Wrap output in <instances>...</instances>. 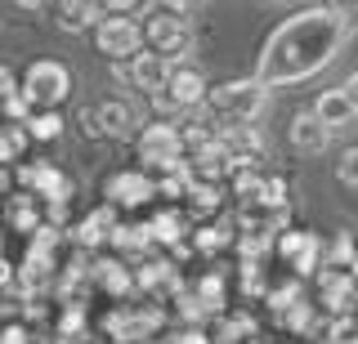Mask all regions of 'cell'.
I'll use <instances>...</instances> for the list:
<instances>
[{
  "label": "cell",
  "mask_w": 358,
  "mask_h": 344,
  "mask_svg": "<svg viewBox=\"0 0 358 344\" xmlns=\"http://www.w3.org/2000/svg\"><path fill=\"white\" fill-rule=\"evenodd\" d=\"M157 327H162V313H152V308H117V313L108 317V331H112V340H121V344L148 340Z\"/></svg>",
  "instance_id": "obj_15"
},
{
  "label": "cell",
  "mask_w": 358,
  "mask_h": 344,
  "mask_svg": "<svg viewBox=\"0 0 358 344\" xmlns=\"http://www.w3.org/2000/svg\"><path fill=\"white\" fill-rule=\"evenodd\" d=\"M0 344H31V331L22 322H9V327H0Z\"/></svg>",
  "instance_id": "obj_27"
},
{
  "label": "cell",
  "mask_w": 358,
  "mask_h": 344,
  "mask_svg": "<svg viewBox=\"0 0 358 344\" xmlns=\"http://www.w3.org/2000/svg\"><path fill=\"white\" fill-rule=\"evenodd\" d=\"M9 224L14 228H22V232H36L41 228V210H36V197H27V193H18L14 202H9Z\"/></svg>",
  "instance_id": "obj_22"
},
{
  "label": "cell",
  "mask_w": 358,
  "mask_h": 344,
  "mask_svg": "<svg viewBox=\"0 0 358 344\" xmlns=\"http://www.w3.org/2000/svg\"><path fill=\"white\" fill-rule=\"evenodd\" d=\"M27 130L22 126H0V161H18L22 148H27Z\"/></svg>",
  "instance_id": "obj_25"
},
{
  "label": "cell",
  "mask_w": 358,
  "mask_h": 344,
  "mask_svg": "<svg viewBox=\"0 0 358 344\" xmlns=\"http://www.w3.org/2000/svg\"><path fill=\"white\" fill-rule=\"evenodd\" d=\"M341 90H345V98H350V103H354V112H358V68H354L350 76H345V85H341Z\"/></svg>",
  "instance_id": "obj_29"
},
{
  "label": "cell",
  "mask_w": 358,
  "mask_h": 344,
  "mask_svg": "<svg viewBox=\"0 0 358 344\" xmlns=\"http://www.w3.org/2000/svg\"><path fill=\"white\" fill-rule=\"evenodd\" d=\"M18 184L27 188V197H36V202H50V206H63L67 197H72V184H67V174L59 165L50 161H22L18 165Z\"/></svg>",
  "instance_id": "obj_9"
},
{
  "label": "cell",
  "mask_w": 358,
  "mask_h": 344,
  "mask_svg": "<svg viewBox=\"0 0 358 344\" xmlns=\"http://www.w3.org/2000/svg\"><path fill=\"white\" fill-rule=\"evenodd\" d=\"M273 250L282 255V264L296 277H309L313 269L322 264V237L318 232H305V228H287L273 237Z\"/></svg>",
  "instance_id": "obj_8"
},
{
  "label": "cell",
  "mask_w": 358,
  "mask_h": 344,
  "mask_svg": "<svg viewBox=\"0 0 358 344\" xmlns=\"http://www.w3.org/2000/svg\"><path fill=\"white\" fill-rule=\"evenodd\" d=\"M143 50L157 54L166 63H184V54L193 50V27H188V5H152L143 9L139 23Z\"/></svg>",
  "instance_id": "obj_3"
},
{
  "label": "cell",
  "mask_w": 358,
  "mask_h": 344,
  "mask_svg": "<svg viewBox=\"0 0 358 344\" xmlns=\"http://www.w3.org/2000/svg\"><path fill=\"white\" fill-rule=\"evenodd\" d=\"M134 152H139V170L148 179L184 170V148H179V130L171 121H148L139 130V139H134Z\"/></svg>",
  "instance_id": "obj_5"
},
{
  "label": "cell",
  "mask_w": 358,
  "mask_h": 344,
  "mask_svg": "<svg viewBox=\"0 0 358 344\" xmlns=\"http://www.w3.org/2000/svg\"><path fill=\"white\" fill-rule=\"evenodd\" d=\"M18 90V76H14V68H5V63H0V103H5L9 94Z\"/></svg>",
  "instance_id": "obj_28"
},
{
  "label": "cell",
  "mask_w": 358,
  "mask_h": 344,
  "mask_svg": "<svg viewBox=\"0 0 358 344\" xmlns=\"http://www.w3.org/2000/svg\"><path fill=\"white\" fill-rule=\"evenodd\" d=\"M331 174H336V184H341L345 193H358V148H345L341 161L331 165Z\"/></svg>",
  "instance_id": "obj_24"
},
{
  "label": "cell",
  "mask_w": 358,
  "mask_h": 344,
  "mask_svg": "<svg viewBox=\"0 0 358 344\" xmlns=\"http://www.w3.org/2000/svg\"><path fill=\"white\" fill-rule=\"evenodd\" d=\"M220 184H188L184 193V210H193V215H215L220 210Z\"/></svg>",
  "instance_id": "obj_21"
},
{
  "label": "cell",
  "mask_w": 358,
  "mask_h": 344,
  "mask_svg": "<svg viewBox=\"0 0 358 344\" xmlns=\"http://www.w3.org/2000/svg\"><path fill=\"white\" fill-rule=\"evenodd\" d=\"M287 143H291V152H300V157H322L327 143H331V135L322 130V121L305 107V112H296L287 121Z\"/></svg>",
  "instance_id": "obj_13"
},
{
  "label": "cell",
  "mask_w": 358,
  "mask_h": 344,
  "mask_svg": "<svg viewBox=\"0 0 358 344\" xmlns=\"http://www.w3.org/2000/svg\"><path fill=\"white\" fill-rule=\"evenodd\" d=\"M268 90L255 76H242V81H220L206 90V103H201V117L210 121L215 130L224 126H251L255 117L264 112Z\"/></svg>",
  "instance_id": "obj_2"
},
{
  "label": "cell",
  "mask_w": 358,
  "mask_h": 344,
  "mask_svg": "<svg viewBox=\"0 0 358 344\" xmlns=\"http://www.w3.org/2000/svg\"><path fill=\"white\" fill-rule=\"evenodd\" d=\"M255 344H260V340H255Z\"/></svg>",
  "instance_id": "obj_30"
},
{
  "label": "cell",
  "mask_w": 358,
  "mask_h": 344,
  "mask_svg": "<svg viewBox=\"0 0 358 344\" xmlns=\"http://www.w3.org/2000/svg\"><path fill=\"white\" fill-rule=\"evenodd\" d=\"M318 299L331 317H354L358 304H354V291H350V273L341 269H322L318 273Z\"/></svg>",
  "instance_id": "obj_14"
},
{
  "label": "cell",
  "mask_w": 358,
  "mask_h": 344,
  "mask_svg": "<svg viewBox=\"0 0 358 344\" xmlns=\"http://www.w3.org/2000/svg\"><path fill=\"white\" fill-rule=\"evenodd\" d=\"M54 14H59L63 31H94V23H99V5H85V0H76V5H59Z\"/></svg>",
  "instance_id": "obj_20"
},
{
  "label": "cell",
  "mask_w": 358,
  "mask_h": 344,
  "mask_svg": "<svg viewBox=\"0 0 358 344\" xmlns=\"http://www.w3.org/2000/svg\"><path fill=\"white\" fill-rule=\"evenodd\" d=\"M229 241H233V228L224 224V219H220V224H201V228L193 232V246H197L201 255H215V250L229 246Z\"/></svg>",
  "instance_id": "obj_23"
},
{
  "label": "cell",
  "mask_w": 358,
  "mask_h": 344,
  "mask_svg": "<svg viewBox=\"0 0 358 344\" xmlns=\"http://www.w3.org/2000/svg\"><path fill=\"white\" fill-rule=\"evenodd\" d=\"M139 126V117H134V103H126V98H103V103L94 107V112H85V130L90 135H130V130Z\"/></svg>",
  "instance_id": "obj_12"
},
{
  "label": "cell",
  "mask_w": 358,
  "mask_h": 344,
  "mask_svg": "<svg viewBox=\"0 0 358 344\" xmlns=\"http://www.w3.org/2000/svg\"><path fill=\"white\" fill-rule=\"evenodd\" d=\"M18 94L27 98L36 112H59V103L72 94V72L59 59H36L18 81Z\"/></svg>",
  "instance_id": "obj_6"
},
{
  "label": "cell",
  "mask_w": 358,
  "mask_h": 344,
  "mask_svg": "<svg viewBox=\"0 0 358 344\" xmlns=\"http://www.w3.org/2000/svg\"><path fill=\"white\" fill-rule=\"evenodd\" d=\"M90 282L103 286V291H112V295H130L134 291V273L121 260H99L94 269H90Z\"/></svg>",
  "instance_id": "obj_17"
},
{
  "label": "cell",
  "mask_w": 358,
  "mask_h": 344,
  "mask_svg": "<svg viewBox=\"0 0 358 344\" xmlns=\"http://www.w3.org/2000/svg\"><path fill=\"white\" fill-rule=\"evenodd\" d=\"M63 112H31L27 121H22V130H27V139L31 143H54V139H63Z\"/></svg>",
  "instance_id": "obj_19"
},
{
  "label": "cell",
  "mask_w": 358,
  "mask_h": 344,
  "mask_svg": "<svg viewBox=\"0 0 358 344\" xmlns=\"http://www.w3.org/2000/svg\"><path fill=\"white\" fill-rule=\"evenodd\" d=\"M112 224H117V219H112V210H108V206H99L94 215H85L81 224L72 228V232H76L72 241H76V246H103L108 232H112Z\"/></svg>",
  "instance_id": "obj_18"
},
{
  "label": "cell",
  "mask_w": 358,
  "mask_h": 344,
  "mask_svg": "<svg viewBox=\"0 0 358 344\" xmlns=\"http://www.w3.org/2000/svg\"><path fill=\"white\" fill-rule=\"evenodd\" d=\"M350 31H354V18L341 5L296 9V14H287L282 23L268 31L260 63H255V81L264 90H287V85L309 81V76H318L345 50Z\"/></svg>",
  "instance_id": "obj_1"
},
{
  "label": "cell",
  "mask_w": 358,
  "mask_h": 344,
  "mask_svg": "<svg viewBox=\"0 0 358 344\" xmlns=\"http://www.w3.org/2000/svg\"><path fill=\"white\" fill-rule=\"evenodd\" d=\"M206 72L197 63H175L166 85L152 94V107H157V121H171V117H188L206 103Z\"/></svg>",
  "instance_id": "obj_4"
},
{
  "label": "cell",
  "mask_w": 358,
  "mask_h": 344,
  "mask_svg": "<svg viewBox=\"0 0 358 344\" xmlns=\"http://www.w3.org/2000/svg\"><path fill=\"white\" fill-rule=\"evenodd\" d=\"M171 68L175 63H166V59H157V54H148V50H139L130 63H117V76L126 85H134V90H143V94H157L166 85V76H171Z\"/></svg>",
  "instance_id": "obj_11"
},
{
  "label": "cell",
  "mask_w": 358,
  "mask_h": 344,
  "mask_svg": "<svg viewBox=\"0 0 358 344\" xmlns=\"http://www.w3.org/2000/svg\"><path fill=\"white\" fill-rule=\"evenodd\" d=\"M94 45L99 54H108V63H130L143 50L139 36V18H99L94 23Z\"/></svg>",
  "instance_id": "obj_7"
},
{
  "label": "cell",
  "mask_w": 358,
  "mask_h": 344,
  "mask_svg": "<svg viewBox=\"0 0 358 344\" xmlns=\"http://www.w3.org/2000/svg\"><path fill=\"white\" fill-rule=\"evenodd\" d=\"M309 112L322 121V130H327V135H336V130H350L354 121H358V112H354L350 98H345V90H322L318 98H313Z\"/></svg>",
  "instance_id": "obj_16"
},
{
  "label": "cell",
  "mask_w": 358,
  "mask_h": 344,
  "mask_svg": "<svg viewBox=\"0 0 358 344\" xmlns=\"http://www.w3.org/2000/svg\"><path fill=\"white\" fill-rule=\"evenodd\" d=\"M31 112H36V107H31V103H27V98H22L18 90L9 94L5 103H0V117H9V126H22V121H27Z\"/></svg>",
  "instance_id": "obj_26"
},
{
  "label": "cell",
  "mask_w": 358,
  "mask_h": 344,
  "mask_svg": "<svg viewBox=\"0 0 358 344\" xmlns=\"http://www.w3.org/2000/svg\"><path fill=\"white\" fill-rule=\"evenodd\" d=\"M103 197H108V210L121 206V210H134V206H148L157 197L152 179L143 170H112L103 179Z\"/></svg>",
  "instance_id": "obj_10"
}]
</instances>
